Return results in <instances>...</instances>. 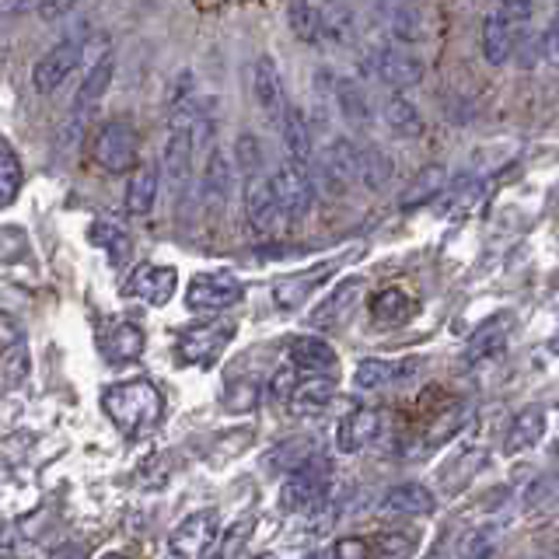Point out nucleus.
Returning <instances> with one entry per match:
<instances>
[{
  "label": "nucleus",
  "instance_id": "12",
  "mask_svg": "<svg viewBox=\"0 0 559 559\" xmlns=\"http://www.w3.org/2000/svg\"><path fill=\"white\" fill-rule=\"evenodd\" d=\"M367 63H371L374 74L392 87H413L424 81V63H419L409 49H402L399 39L374 43L371 52H367Z\"/></svg>",
  "mask_w": 559,
  "mask_h": 559
},
{
  "label": "nucleus",
  "instance_id": "24",
  "mask_svg": "<svg viewBox=\"0 0 559 559\" xmlns=\"http://www.w3.org/2000/svg\"><path fill=\"white\" fill-rule=\"evenodd\" d=\"M546 427H549L546 409H538V406L521 409V413L511 419V430H507V437H503V451H507V454L532 451V448L542 441V437H546Z\"/></svg>",
  "mask_w": 559,
  "mask_h": 559
},
{
  "label": "nucleus",
  "instance_id": "2",
  "mask_svg": "<svg viewBox=\"0 0 559 559\" xmlns=\"http://www.w3.org/2000/svg\"><path fill=\"white\" fill-rule=\"evenodd\" d=\"M87 39H92V25H87V22L70 25L63 32V39L52 46L49 52H43V60L32 67V87H35V92H39V95L57 92V87L78 70Z\"/></svg>",
  "mask_w": 559,
  "mask_h": 559
},
{
  "label": "nucleus",
  "instance_id": "14",
  "mask_svg": "<svg viewBox=\"0 0 559 559\" xmlns=\"http://www.w3.org/2000/svg\"><path fill=\"white\" fill-rule=\"evenodd\" d=\"M231 186H235V162L221 147H214L203 165V179H200V197H203L206 214H221L227 200H231Z\"/></svg>",
  "mask_w": 559,
  "mask_h": 559
},
{
  "label": "nucleus",
  "instance_id": "15",
  "mask_svg": "<svg viewBox=\"0 0 559 559\" xmlns=\"http://www.w3.org/2000/svg\"><path fill=\"white\" fill-rule=\"evenodd\" d=\"M175 284H179V273H175L171 266H154V262H144V266L133 270L122 294L136 297V301H147V305H168L171 294H175Z\"/></svg>",
  "mask_w": 559,
  "mask_h": 559
},
{
  "label": "nucleus",
  "instance_id": "48",
  "mask_svg": "<svg viewBox=\"0 0 559 559\" xmlns=\"http://www.w3.org/2000/svg\"><path fill=\"white\" fill-rule=\"evenodd\" d=\"M542 57L559 70V17H552L549 28L542 32Z\"/></svg>",
  "mask_w": 559,
  "mask_h": 559
},
{
  "label": "nucleus",
  "instance_id": "40",
  "mask_svg": "<svg viewBox=\"0 0 559 559\" xmlns=\"http://www.w3.org/2000/svg\"><path fill=\"white\" fill-rule=\"evenodd\" d=\"M32 371V354H28V343H14L4 349V384L14 389V384H22Z\"/></svg>",
  "mask_w": 559,
  "mask_h": 559
},
{
  "label": "nucleus",
  "instance_id": "31",
  "mask_svg": "<svg viewBox=\"0 0 559 559\" xmlns=\"http://www.w3.org/2000/svg\"><path fill=\"white\" fill-rule=\"evenodd\" d=\"M280 136H284V147L290 157H297V162H311L314 154V130H311V119L301 112V109H287L284 122H280Z\"/></svg>",
  "mask_w": 559,
  "mask_h": 559
},
{
  "label": "nucleus",
  "instance_id": "26",
  "mask_svg": "<svg viewBox=\"0 0 559 559\" xmlns=\"http://www.w3.org/2000/svg\"><path fill=\"white\" fill-rule=\"evenodd\" d=\"M314 454H319V441L314 437H287V441H280L266 454V468L276 472V476H290V472L308 465Z\"/></svg>",
  "mask_w": 559,
  "mask_h": 559
},
{
  "label": "nucleus",
  "instance_id": "22",
  "mask_svg": "<svg viewBox=\"0 0 559 559\" xmlns=\"http://www.w3.org/2000/svg\"><path fill=\"white\" fill-rule=\"evenodd\" d=\"M518 25L514 22H507V17L500 11H493L483 22V35H479V43H483V57L489 67H503L507 60L514 57V43H518Z\"/></svg>",
  "mask_w": 559,
  "mask_h": 559
},
{
  "label": "nucleus",
  "instance_id": "8",
  "mask_svg": "<svg viewBox=\"0 0 559 559\" xmlns=\"http://www.w3.org/2000/svg\"><path fill=\"white\" fill-rule=\"evenodd\" d=\"M273 182V192L280 206H284V214L290 221H301L314 210V179L305 162H297V157H287V162H280L276 171L270 175Z\"/></svg>",
  "mask_w": 559,
  "mask_h": 559
},
{
  "label": "nucleus",
  "instance_id": "23",
  "mask_svg": "<svg viewBox=\"0 0 559 559\" xmlns=\"http://www.w3.org/2000/svg\"><path fill=\"white\" fill-rule=\"evenodd\" d=\"M144 349H147V336H144V329L133 325V322H116L102 336V354L109 357L112 364L140 360V357H144Z\"/></svg>",
  "mask_w": 559,
  "mask_h": 559
},
{
  "label": "nucleus",
  "instance_id": "20",
  "mask_svg": "<svg viewBox=\"0 0 559 559\" xmlns=\"http://www.w3.org/2000/svg\"><path fill=\"white\" fill-rule=\"evenodd\" d=\"M319 84H322V92L332 98L336 112L346 122H354V127H364V122L371 119V105H367V95H364L360 84L346 81V78H332V74H319Z\"/></svg>",
  "mask_w": 559,
  "mask_h": 559
},
{
  "label": "nucleus",
  "instance_id": "39",
  "mask_svg": "<svg viewBox=\"0 0 559 559\" xmlns=\"http://www.w3.org/2000/svg\"><path fill=\"white\" fill-rule=\"evenodd\" d=\"M221 406L227 413H252L259 406V381H252V378H235L224 389Z\"/></svg>",
  "mask_w": 559,
  "mask_h": 559
},
{
  "label": "nucleus",
  "instance_id": "49",
  "mask_svg": "<svg viewBox=\"0 0 559 559\" xmlns=\"http://www.w3.org/2000/svg\"><path fill=\"white\" fill-rule=\"evenodd\" d=\"M549 346H552V354H559V332H556V336L549 340Z\"/></svg>",
  "mask_w": 559,
  "mask_h": 559
},
{
  "label": "nucleus",
  "instance_id": "21",
  "mask_svg": "<svg viewBox=\"0 0 559 559\" xmlns=\"http://www.w3.org/2000/svg\"><path fill=\"white\" fill-rule=\"evenodd\" d=\"M433 507H437L433 493H430L427 486H419V483L392 486L389 493L381 497V511L395 514V518H430Z\"/></svg>",
  "mask_w": 559,
  "mask_h": 559
},
{
  "label": "nucleus",
  "instance_id": "4",
  "mask_svg": "<svg viewBox=\"0 0 559 559\" xmlns=\"http://www.w3.org/2000/svg\"><path fill=\"white\" fill-rule=\"evenodd\" d=\"M329 493V465L314 454L308 465H301L280 486V511L284 514H311L325 503Z\"/></svg>",
  "mask_w": 559,
  "mask_h": 559
},
{
  "label": "nucleus",
  "instance_id": "25",
  "mask_svg": "<svg viewBox=\"0 0 559 559\" xmlns=\"http://www.w3.org/2000/svg\"><path fill=\"white\" fill-rule=\"evenodd\" d=\"M357 297H360V280H343V284H336V290L314 308V314L308 322L314 329H336L340 322H346V314L357 305Z\"/></svg>",
  "mask_w": 559,
  "mask_h": 559
},
{
  "label": "nucleus",
  "instance_id": "28",
  "mask_svg": "<svg viewBox=\"0 0 559 559\" xmlns=\"http://www.w3.org/2000/svg\"><path fill=\"white\" fill-rule=\"evenodd\" d=\"M290 364L297 367V371L325 374V371H332V367H336V349H332L319 336H297L290 343Z\"/></svg>",
  "mask_w": 559,
  "mask_h": 559
},
{
  "label": "nucleus",
  "instance_id": "44",
  "mask_svg": "<svg viewBox=\"0 0 559 559\" xmlns=\"http://www.w3.org/2000/svg\"><path fill=\"white\" fill-rule=\"evenodd\" d=\"M78 4H81V0H39L35 8H39L43 22H63L67 14L78 11Z\"/></svg>",
  "mask_w": 559,
  "mask_h": 559
},
{
  "label": "nucleus",
  "instance_id": "7",
  "mask_svg": "<svg viewBox=\"0 0 559 559\" xmlns=\"http://www.w3.org/2000/svg\"><path fill=\"white\" fill-rule=\"evenodd\" d=\"M235 340V322L231 319H217V322H203L186 329L179 340H175V357L189 367H210L214 364L227 343Z\"/></svg>",
  "mask_w": 559,
  "mask_h": 559
},
{
  "label": "nucleus",
  "instance_id": "37",
  "mask_svg": "<svg viewBox=\"0 0 559 559\" xmlns=\"http://www.w3.org/2000/svg\"><path fill=\"white\" fill-rule=\"evenodd\" d=\"M395 378H402L399 364H392V360H360L354 384L364 392H381V389H389Z\"/></svg>",
  "mask_w": 559,
  "mask_h": 559
},
{
  "label": "nucleus",
  "instance_id": "36",
  "mask_svg": "<svg viewBox=\"0 0 559 559\" xmlns=\"http://www.w3.org/2000/svg\"><path fill=\"white\" fill-rule=\"evenodd\" d=\"M22 186H25V168H22V162H17L14 147L0 136V210L17 200Z\"/></svg>",
  "mask_w": 559,
  "mask_h": 559
},
{
  "label": "nucleus",
  "instance_id": "32",
  "mask_svg": "<svg viewBox=\"0 0 559 559\" xmlns=\"http://www.w3.org/2000/svg\"><path fill=\"white\" fill-rule=\"evenodd\" d=\"M287 22H290V32L301 43H308V46L325 43V11L314 8L311 0H294V4L287 8Z\"/></svg>",
  "mask_w": 559,
  "mask_h": 559
},
{
  "label": "nucleus",
  "instance_id": "10",
  "mask_svg": "<svg viewBox=\"0 0 559 559\" xmlns=\"http://www.w3.org/2000/svg\"><path fill=\"white\" fill-rule=\"evenodd\" d=\"M252 98H255V109L262 112V119L280 130V122H284L290 102H287L284 74H280L273 57H259L252 63Z\"/></svg>",
  "mask_w": 559,
  "mask_h": 559
},
{
  "label": "nucleus",
  "instance_id": "5",
  "mask_svg": "<svg viewBox=\"0 0 559 559\" xmlns=\"http://www.w3.org/2000/svg\"><path fill=\"white\" fill-rule=\"evenodd\" d=\"M92 162L102 171H133L140 165V133L130 127V122L112 119L92 136Z\"/></svg>",
  "mask_w": 559,
  "mask_h": 559
},
{
  "label": "nucleus",
  "instance_id": "29",
  "mask_svg": "<svg viewBox=\"0 0 559 559\" xmlns=\"http://www.w3.org/2000/svg\"><path fill=\"white\" fill-rule=\"evenodd\" d=\"M157 186H162V175L154 165H136L130 171V186H127V214L133 217H147L157 200Z\"/></svg>",
  "mask_w": 559,
  "mask_h": 559
},
{
  "label": "nucleus",
  "instance_id": "13",
  "mask_svg": "<svg viewBox=\"0 0 559 559\" xmlns=\"http://www.w3.org/2000/svg\"><path fill=\"white\" fill-rule=\"evenodd\" d=\"M340 266H343V259H325V262H319V266H308L301 273H290L284 280H276V284H273V301H276V308L297 311L314 290H319L322 284H329V280L340 273Z\"/></svg>",
  "mask_w": 559,
  "mask_h": 559
},
{
  "label": "nucleus",
  "instance_id": "35",
  "mask_svg": "<svg viewBox=\"0 0 559 559\" xmlns=\"http://www.w3.org/2000/svg\"><path fill=\"white\" fill-rule=\"evenodd\" d=\"M87 241L109 252V259L116 262V266H119V262H127V259H130V252H133L130 235L122 231L119 224H109V221H95L92 227H87Z\"/></svg>",
  "mask_w": 559,
  "mask_h": 559
},
{
  "label": "nucleus",
  "instance_id": "27",
  "mask_svg": "<svg viewBox=\"0 0 559 559\" xmlns=\"http://www.w3.org/2000/svg\"><path fill=\"white\" fill-rule=\"evenodd\" d=\"M332 399H336V381L325 378V374H311V378L294 384V395H290L287 406L301 416H314V413H322Z\"/></svg>",
  "mask_w": 559,
  "mask_h": 559
},
{
  "label": "nucleus",
  "instance_id": "1",
  "mask_svg": "<svg viewBox=\"0 0 559 559\" xmlns=\"http://www.w3.org/2000/svg\"><path fill=\"white\" fill-rule=\"evenodd\" d=\"M102 409L127 437H144L165 419V395L154 381L130 378L102 392Z\"/></svg>",
  "mask_w": 559,
  "mask_h": 559
},
{
  "label": "nucleus",
  "instance_id": "45",
  "mask_svg": "<svg viewBox=\"0 0 559 559\" xmlns=\"http://www.w3.org/2000/svg\"><path fill=\"white\" fill-rule=\"evenodd\" d=\"M249 532H252V518H241L231 532L224 535V546H221V556H238L241 552V542L249 538Z\"/></svg>",
  "mask_w": 559,
  "mask_h": 559
},
{
  "label": "nucleus",
  "instance_id": "18",
  "mask_svg": "<svg viewBox=\"0 0 559 559\" xmlns=\"http://www.w3.org/2000/svg\"><path fill=\"white\" fill-rule=\"evenodd\" d=\"M319 168L322 179L329 182L332 192H346L357 182V147L354 140H329L319 151Z\"/></svg>",
  "mask_w": 559,
  "mask_h": 559
},
{
  "label": "nucleus",
  "instance_id": "38",
  "mask_svg": "<svg viewBox=\"0 0 559 559\" xmlns=\"http://www.w3.org/2000/svg\"><path fill=\"white\" fill-rule=\"evenodd\" d=\"M444 168H437V165H430V168H424L413 179V186L402 192V206H416V203H424V200H433L437 192H441V186H444Z\"/></svg>",
  "mask_w": 559,
  "mask_h": 559
},
{
  "label": "nucleus",
  "instance_id": "9",
  "mask_svg": "<svg viewBox=\"0 0 559 559\" xmlns=\"http://www.w3.org/2000/svg\"><path fill=\"white\" fill-rule=\"evenodd\" d=\"M245 297V284L235 273H200L192 276V284L186 290V305L192 311H224V308H235Z\"/></svg>",
  "mask_w": 559,
  "mask_h": 559
},
{
  "label": "nucleus",
  "instance_id": "50",
  "mask_svg": "<svg viewBox=\"0 0 559 559\" xmlns=\"http://www.w3.org/2000/svg\"><path fill=\"white\" fill-rule=\"evenodd\" d=\"M556 4H559V0H556Z\"/></svg>",
  "mask_w": 559,
  "mask_h": 559
},
{
  "label": "nucleus",
  "instance_id": "11",
  "mask_svg": "<svg viewBox=\"0 0 559 559\" xmlns=\"http://www.w3.org/2000/svg\"><path fill=\"white\" fill-rule=\"evenodd\" d=\"M221 538V514L217 511H197L186 521L175 524V532L168 538V549L182 559H200L206 552H214V542Z\"/></svg>",
  "mask_w": 559,
  "mask_h": 559
},
{
  "label": "nucleus",
  "instance_id": "6",
  "mask_svg": "<svg viewBox=\"0 0 559 559\" xmlns=\"http://www.w3.org/2000/svg\"><path fill=\"white\" fill-rule=\"evenodd\" d=\"M245 217H249L259 238H280L287 231L290 217L284 214V206H280L273 192V182L262 171L245 175Z\"/></svg>",
  "mask_w": 559,
  "mask_h": 559
},
{
  "label": "nucleus",
  "instance_id": "42",
  "mask_svg": "<svg viewBox=\"0 0 559 559\" xmlns=\"http://www.w3.org/2000/svg\"><path fill=\"white\" fill-rule=\"evenodd\" d=\"M22 255H28V238L22 227L8 224L4 231H0V262H14Z\"/></svg>",
  "mask_w": 559,
  "mask_h": 559
},
{
  "label": "nucleus",
  "instance_id": "43",
  "mask_svg": "<svg viewBox=\"0 0 559 559\" xmlns=\"http://www.w3.org/2000/svg\"><path fill=\"white\" fill-rule=\"evenodd\" d=\"M294 384H297V367H280V371L273 374V381H270V395L276 402H290Z\"/></svg>",
  "mask_w": 559,
  "mask_h": 559
},
{
  "label": "nucleus",
  "instance_id": "41",
  "mask_svg": "<svg viewBox=\"0 0 559 559\" xmlns=\"http://www.w3.org/2000/svg\"><path fill=\"white\" fill-rule=\"evenodd\" d=\"M235 168L245 171V175H255L262 171V147L252 133H241L238 144H235Z\"/></svg>",
  "mask_w": 559,
  "mask_h": 559
},
{
  "label": "nucleus",
  "instance_id": "17",
  "mask_svg": "<svg viewBox=\"0 0 559 559\" xmlns=\"http://www.w3.org/2000/svg\"><path fill=\"white\" fill-rule=\"evenodd\" d=\"M511 332H514V314L511 311H497L493 319H486L468 336L462 360L465 364H479V360H489V357L503 354V346H507V340H511Z\"/></svg>",
  "mask_w": 559,
  "mask_h": 559
},
{
  "label": "nucleus",
  "instance_id": "33",
  "mask_svg": "<svg viewBox=\"0 0 559 559\" xmlns=\"http://www.w3.org/2000/svg\"><path fill=\"white\" fill-rule=\"evenodd\" d=\"M384 127H389L399 140H416L424 136V116L416 112V105L409 98L402 95H392L389 102H384Z\"/></svg>",
  "mask_w": 559,
  "mask_h": 559
},
{
  "label": "nucleus",
  "instance_id": "47",
  "mask_svg": "<svg viewBox=\"0 0 559 559\" xmlns=\"http://www.w3.org/2000/svg\"><path fill=\"white\" fill-rule=\"evenodd\" d=\"M532 11H535V0H500V14L514 25L528 22Z\"/></svg>",
  "mask_w": 559,
  "mask_h": 559
},
{
  "label": "nucleus",
  "instance_id": "30",
  "mask_svg": "<svg viewBox=\"0 0 559 559\" xmlns=\"http://www.w3.org/2000/svg\"><path fill=\"white\" fill-rule=\"evenodd\" d=\"M392 179H395V165L389 154L374 144L357 147V182H364L371 192H381L392 186Z\"/></svg>",
  "mask_w": 559,
  "mask_h": 559
},
{
  "label": "nucleus",
  "instance_id": "34",
  "mask_svg": "<svg viewBox=\"0 0 559 559\" xmlns=\"http://www.w3.org/2000/svg\"><path fill=\"white\" fill-rule=\"evenodd\" d=\"M413 314H416V301L399 287L374 294V301H371V319L381 325H402V322H409Z\"/></svg>",
  "mask_w": 559,
  "mask_h": 559
},
{
  "label": "nucleus",
  "instance_id": "46",
  "mask_svg": "<svg viewBox=\"0 0 559 559\" xmlns=\"http://www.w3.org/2000/svg\"><path fill=\"white\" fill-rule=\"evenodd\" d=\"M14 343H25V329L8 311H0V349H8Z\"/></svg>",
  "mask_w": 559,
  "mask_h": 559
},
{
  "label": "nucleus",
  "instance_id": "16",
  "mask_svg": "<svg viewBox=\"0 0 559 559\" xmlns=\"http://www.w3.org/2000/svg\"><path fill=\"white\" fill-rule=\"evenodd\" d=\"M378 17H381L384 32L399 43H424L430 35L427 14L416 4H409V0H381Z\"/></svg>",
  "mask_w": 559,
  "mask_h": 559
},
{
  "label": "nucleus",
  "instance_id": "19",
  "mask_svg": "<svg viewBox=\"0 0 559 559\" xmlns=\"http://www.w3.org/2000/svg\"><path fill=\"white\" fill-rule=\"evenodd\" d=\"M384 427V416L381 409H354L340 419L336 427V448L343 454H360L367 444L378 441V433Z\"/></svg>",
  "mask_w": 559,
  "mask_h": 559
},
{
  "label": "nucleus",
  "instance_id": "3",
  "mask_svg": "<svg viewBox=\"0 0 559 559\" xmlns=\"http://www.w3.org/2000/svg\"><path fill=\"white\" fill-rule=\"evenodd\" d=\"M112 74H116V57L112 49H102L98 57L92 60V67L84 70V81L74 95V105H70V116L63 122V144L70 147L81 136V122L87 119V112L105 98V92L112 87Z\"/></svg>",
  "mask_w": 559,
  "mask_h": 559
}]
</instances>
